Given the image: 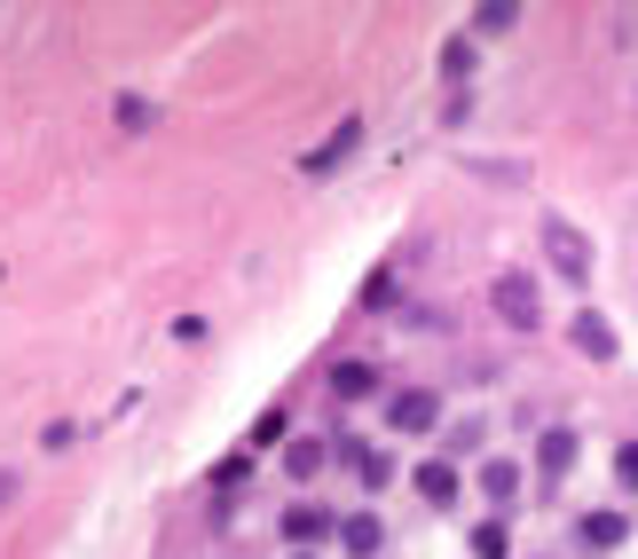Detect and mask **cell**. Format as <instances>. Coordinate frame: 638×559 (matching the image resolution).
<instances>
[{"instance_id":"cell-1","label":"cell","mask_w":638,"mask_h":559,"mask_svg":"<svg viewBox=\"0 0 638 559\" xmlns=\"http://www.w3.org/2000/svg\"><path fill=\"white\" fill-rule=\"evenodd\" d=\"M544 260H552L568 285L584 292L591 285V244H584V229H568V221H544Z\"/></svg>"},{"instance_id":"cell-2","label":"cell","mask_w":638,"mask_h":559,"mask_svg":"<svg viewBox=\"0 0 638 559\" xmlns=\"http://www.w3.org/2000/svg\"><path fill=\"white\" fill-rule=\"evenodd\" d=\"M489 308H497L512 331H536V323H544V308H536V285H528V276H497V285H489Z\"/></svg>"},{"instance_id":"cell-3","label":"cell","mask_w":638,"mask_h":559,"mask_svg":"<svg viewBox=\"0 0 638 559\" xmlns=\"http://www.w3.org/2000/svg\"><path fill=\"white\" fill-rule=\"evenodd\" d=\"M355 142H362V119H339V127H331V134L300 158V173H316V181H323V173H339V166L355 158Z\"/></svg>"},{"instance_id":"cell-4","label":"cell","mask_w":638,"mask_h":559,"mask_svg":"<svg viewBox=\"0 0 638 559\" xmlns=\"http://www.w3.org/2000/svg\"><path fill=\"white\" fill-rule=\"evenodd\" d=\"M387 426H395V433H426V426H441V395H426V387H402V395L387 402Z\"/></svg>"},{"instance_id":"cell-5","label":"cell","mask_w":638,"mask_h":559,"mask_svg":"<svg viewBox=\"0 0 638 559\" xmlns=\"http://www.w3.org/2000/svg\"><path fill=\"white\" fill-rule=\"evenodd\" d=\"M568 465H576V433L552 426V433L536 441V473H544V489H560V481H568Z\"/></svg>"},{"instance_id":"cell-6","label":"cell","mask_w":638,"mask_h":559,"mask_svg":"<svg viewBox=\"0 0 638 559\" xmlns=\"http://www.w3.org/2000/svg\"><path fill=\"white\" fill-rule=\"evenodd\" d=\"M568 339H576V347H584L591 362H607V355H615V323H607L599 308H584V316L568 323Z\"/></svg>"},{"instance_id":"cell-7","label":"cell","mask_w":638,"mask_h":559,"mask_svg":"<svg viewBox=\"0 0 638 559\" xmlns=\"http://www.w3.org/2000/svg\"><path fill=\"white\" fill-rule=\"evenodd\" d=\"M339 457L362 473V489H387L395 481V465H387V449H371V441H339Z\"/></svg>"},{"instance_id":"cell-8","label":"cell","mask_w":638,"mask_h":559,"mask_svg":"<svg viewBox=\"0 0 638 559\" xmlns=\"http://www.w3.org/2000/svg\"><path fill=\"white\" fill-rule=\"evenodd\" d=\"M331 395H339V402L379 395V370H371V362H339V370H331Z\"/></svg>"},{"instance_id":"cell-9","label":"cell","mask_w":638,"mask_h":559,"mask_svg":"<svg viewBox=\"0 0 638 559\" xmlns=\"http://www.w3.org/2000/svg\"><path fill=\"white\" fill-rule=\"evenodd\" d=\"M410 481H418V497H426V505H458V465H418Z\"/></svg>"},{"instance_id":"cell-10","label":"cell","mask_w":638,"mask_h":559,"mask_svg":"<svg viewBox=\"0 0 638 559\" xmlns=\"http://www.w3.org/2000/svg\"><path fill=\"white\" fill-rule=\"evenodd\" d=\"M576 536H584L591 551H607V543H622V536H630V520H622V512H584V520H576Z\"/></svg>"},{"instance_id":"cell-11","label":"cell","mask_w":638,"mask_h":559,"mask_svg":"<svg viewBox=\"0 0 638 559\" xmlns=\"http://www.w3.org/2000/svg\"><path fill=\"white\" fill-rule=\"evenodd\" d=\"M285 536H292V543H316V536H331V512H323V505H292V512H285Z\"/></svg>"},{"instance_id":"cell-12","label":"cell","mask_w":638,"mask_h":559,"mask_svg":"<svg viewBox=\"0 0 638 559\" xmlns=\"http://www.w3.org/2000/svg\"><path fill=\"white\" fill-rule=\"evenodd\" d=\"M339 536H347V551H355V559H371V551L387 543V528H379L371 512H355V520H339Z\"/></svg>"},{"instance_id":"cell-13","label":"cell","mask_w":638,"mask_h":559,"mask_svg":"<svg viewBox=\"0 0 638 559\" xmlns=\"http://www.w3.org/2000/svg\"><path fill=\"white\" fill-rule=\"evenodd\" d=\"M323 457H331L323 441H292V449H285V473H292V481H316V473H323Z\"/></svg>"},{"instance_id":"cell-14","label":"cell","mask_w":638,"mask_h":559,"mask_svg":"<svg viewBox=\"0 0 638 559\" xmlns=\"http://www.w3.org/2000/svg\"><path fill=\"white\" fill-rule=\"evenodd\" d=\"M481 489H489V505H512V497H520V473H512L505 457H489V465H481Z\"/></svg>"},{"instance_id":"cell-15","label":"cell","mask_w":638,"mask_h":559,"mask_svg":"<svg viewBox=\"0 0 638 559\" xmlns=\"http://www.w3.org/2000/svg\"><path fill=\"white\" fill-rule=\"evenodd\" d=\"M441 79L466 96V79H473V40H449V48H441Z\"/></svg>"},{"instance_id":"cell-16","label":"cell","mask_w":638,"mask_h":559,"mask_svg":"<svg viewBox=\"0 0 638 559\" xmlns=\"http://www.w3.org/2000/svg\"><path fill=\"white\" fill-rule=\"evenodd\" d=\"M505 551H512V543H505V528H497V520H481V528H473V559H505Z\"/></svg>"},{"instance_id":"cell-17","label":"cell","mask_w":638,"mask_h":559,"mask_svg":"<svg viewBox=\"0 0 638 559\" xmlns=\"http://www.w3.org/2000/svg\"><path fill=\"white\" fill-rule=\"evenodd\" d=\"M245 473H252V465H245V457H221V465H213V489L229 497V489H245Z\"/></svg>"},{"instance_id":"cell-18","label":"cell","mask_w":638,"mask_h":559,"mask_svg":"<svg viewBox=\"0 0 638 559\" xmlns=\"http://www.w3.org/2000/svg\"><path fill=\"white\" fill-rule=\"evenodd\" d=\"M473 32H512V0H489V9L473 17Z\"/></svg>"},{"instance_id":"cell-19","label":"cell","mask_w":638,"mask_h":559,"mask_svg":"<svg viewBox=\"0 0 638 559\" xmlns=\"http://www.w3.org/2000/svg\"><path fill=\"white\" fill-rule=\"evenodd\" d=\"M119 127H127V134L150 127V103H142V96H119Z\"/></svg>"},{"instance_id":"cell-20","label":"cell","mask_w":638,"mask_h":559,"mask_svg":"<svg viewBox=\"0 0 638 559\" xmlns=\"http://www.w3.org/2000/svg\"><path fill=\"white\" fill-rule=\"evenodd\" d=\"M252 441L268 449V441H285V410H260V426H252Z\"/></svg>"},{"instance_id":"cell-21","label":"cell","mask_w":638,"mask_h":559,"mask_svg":"<svg viewBox=\"0 0 638 559\" xmlns=\"http://www.w3.org/2000/svg\"><path fill=\"white\" fill-rule=\"evenodd\" d=\"M615 465H622V481H630V489H638V441H630V449H622V457H615Z\"/></svg>"},{"instance_id":"cell-22","label":"cell","mask_w":638,"mask_h":559,"mask_svg":"<svg viewBox=\"0 0 638 559\" xmlns=\"http://www.w3.org/2000/svg\"><path fill=\"white\" fill-rule=\"evenodd\" d=\"M9 497H17V473H0V505H9Z\"/></svg>"},{"instance_id":"cell-23","label":"cell","mask_w":638,"mask_h":559,"mask_svg":"<svg viewBox=\"0 0 638 559\" xmlns=\"http://www.w3.org/2000/svg\"><path fill=\"white\" fill-rule=\"evenodd\" d=\"M300 559H308V551H300Z\"/></svg>"}]
</instances>
